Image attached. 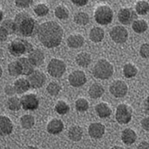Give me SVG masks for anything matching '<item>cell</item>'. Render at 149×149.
I'll list each match as a JSON object with an SVG mask.
<instances>
[{
  "label": "cell",
  "mask_w": 149,
  "mask_h": 149,
  "mask_svg": "<svg viewBox=\"0 0 149 149\" xmlns=\"http://www.w3.org/2000/svg\"><path fill=\"white\" fill-rule=\"evenodd\" d=\"M37 35L42 46L52 49L61 45L63 40V30L58 22L48 21L40 25Z\"/></svg>",
  "instance_id": "1"
},
{
  "label": "cell",
  "mask_w": 149,
  "mask_h": 149,
  "mask_svg": "<svg viewBox=\"0 0 149 149\" xmlns=\"http://www.w3.org/2000/svg\"><path fill=\"white\" fill-rule=\"evenodd\" d=\"M16 32L22 37H33L37 34L39 26L37 21L27 13H19L14 19Z\"/></svg>",
  "instance_id": "2"
},
{
  "label": "cell",
  "mask_w": 149,
  "mask_h": 149,
  "mask_svg": "<svg viewBox=\"0 0 149 149\" xmlns=\"http://www.w3.org/2000/svg\"><path fill=\"white\" fill-rule=\"evenodd\" d=\"M33 45L26 40L18 37L10 42L8 51L14 57H21L26 54H30L34 50Z\"/></svg>",
  "instance_id": "3"
},
{
  "label": "cell",
  "mask_w": 149,
  "mask_h": 149,
  "mask_svg": "<svg viewBox=\"0 0 149 149\" xmlns=\"http://www.w3.org/2000/svg\"><path fill=\"white\" fill-rule=\"evenodd\" d=\"M93 75L96 79L106 80L111 78L113 74V66L107 60L101 59L97 61L93 68Z\"/></svg>",
  "instance_id": "4"
},
{
  "label": "cell",
  "mask_w": 149,
  "mask_h": 149,
  "mask_svg": "<svg viewBox=\"0 0 149 149\" xmlns=\"http://www.w3.org/2000/svg\"><path fill=\"white\" fill-rule=\"evenodd\" d=\"M94 18L98 24L106 26L111 23L113 18V12L108 5H101L95 9Z\"/></svg>",
  "instance_id": "5"
},
{
  "label": "cell",
  "mask_w": 149,
  "mask_h": 149,
  "mask_svg": "<svg viewBox=\"0 0 149 149\" xmlns=\"http://www.w3.org/2000/svg\"><path fill=\"white\" fill-rule=\"evenodd\" d=\"M66 66L64 61L58 58H52L47 66L48 73L53 78H61L66 72Z\"/></svg>",
  "instance_id": "6"
},
{
  "label": "cell",
  "mask_w": 149,
  "mask_h": 149,
  "mask_svg": "<svg viewBox=\"0 0 149 149\" xmlns=\"http://www.w3.org/2000/svg\"><path fill=\"white\" fill-rule=\"evenodd\" d=\"M132 108L130 106L125 104H120L116 110V120L121 125L128 124L132 119Z\"/></svg>",
  "instance_id": "7"
},
{
  "label": "cell",
  "mask_w": 149,
  "mask_h": 149,
  "mask_svg": "<svg viewBox=\"0 0 149 149\" xmlns=\"http://www.w3.org/2000/svg\"><path fill=\"white\" fill-rule=\"evenodd\" d=\"M110 36L112 40L116 43L122 44L125 42L128 39V31L123 26H117L110 30Z\"/></svg>",
  "instance_id": "8"
},
{
  "label": "cell",
  "mask_w": 149,
  "mask_h": 149,
  "mask_svg": "<svg viewBox=\"0 0 149 149\" xmlns=\"http://www.w3.org/2000/svg\"><path fill=\"white\" fill-rule=\"evenodd\" d=\"M20 99L23 110L34 111L39 107V98H37V95L34 93H29V94L24 95Z\"/></svg>",
  "instance_id": "9"
},
{
  "label": "cell",
  "mask_w": 149,
  "mask_h": 149,
  "mask_svg": "<svg viewBox=\"0 0 149 149\" xmlns=\"http://www.w3.org/2000/svg\"><path fill=\"white\" fill-rule=\"evenodd\" d=\"M128 86L123 81L117 80L110 84V92L115 98H123L127 95Z\"/></svg>",
  "instance_id": "10"
},
{
  "label": "cell",
  "mask_w": 149,
  "mask_h": 149,
  "mask_svg": "<svg viewBox=\"0 0 149 149\" xmlns=\"http://www.w3.org/2000/svg\"><path fill=\"white\" fill-rule=\"evenodd\" d=\"M69 83L73 87H81L86 83V74L81 70H74L68 77Z\"/></svg>",
  "instance_id": "11"
},
{
  "label": "cell",
  "mask_w": 149,
  "mask_h": 149,
  "mask_svg": "<svg viewBox=\"0 0 149 149\" xmlns=\"http://www.w3.org/2000/svg\"><path fill=\"white\" fill-rule=\"evenodd\" d=\"M28 80L31 88L39 89L45 84L46 81V74L40 70H34V72L28 76Z\"/></svg>",
  "instance_id": "12"
},
{
  "label": "cell",
  "mask_w": 149,
  "mask_h": 149,
  "mask_svg": "<svg viewBox=\"0 0 149 149\" xmlns=\"http://www.w3.org/2000/svg\"><path fill=\"white\" fill-rule=\"evenodd\" d=\"M136 12L130 8H122L118 13V19L123 25H130L136 20Z\"/></svg>",
  "instance_id": "13"
},
{
  "label": "cell",
  "mask_w": 149,
  "mask_h": 149,
  "mask_svg": "<svg viewBox=\"0 0 149 149\" xmlns=\"http://www.w3.org/2000/svg\"><path fill=\"white\" fill-rule=\"evenodd\" d=\"M105 133V126L99 122L90 124L88 127V134L93 139H101Z\"/></svg>",
  "instance_id": "14"
},
{
  "label": "cell",
  "mask_w": 149,
  "mask_h": 149,
  "mask_svg": "<svg viewBox=\"0 0 149 149\" xmlns=\"http://www.w3.org/2000/svg\"><path fill=\"white\" fill-rule=\"evenodd\" d=\"M28 58L34 66H40L43 64L45 61L44 53L40 49H34L30 54L28 55Z\"/></svg>",
  "instance_id": "15"
},
{
  "label": "cell",
  "mask_w": 149,
  "mask_h": 149,
  "mask_svg": "<svg viewBox=\"0 0 149 149\" xmlns=\"http://www.w3.org/2000/svg\"><path fill=\"white\" fill-rule=\"evenodd\" d=\"M64 128L63 122L59 119H53L48 123L46 130L48 133L52 135L61 134Z\"/></svg>",
  "instance_id": "16"
},
{
  "label": "cell",
  "mask_w": 149,
  "mask_h": 149,
  "mask_svg": "<svg viewBox=\"0 0 149 149\" xmlns=\"http://www.w3.org/2000/svg\"><path fill=\"white\" fill-rule=\"evenodd\" d=\"M14 125L11 120L8 116H1L0 117V134L1 136L10 135L13 131Z\"/></svg>",
  "instance_id": "17"
},
{
  "label": "cell",
  "mask_w": 149,
  "mask_h": 149,
  "mask_svg": "<svg viewBox=\"0 0 149 149\" xmlns=\"http://www.w3.org/2000/svg\"><path fill=\"white\" fill-rule=\"evenodd\" d=\"M67 46L71 49H78L83 46L84 43V37L80 34H72L67 38Z\"/></svg>",
  "instance_id": "18"
},
{
  "label": "cell",
  "mask_w": 149,
  "mask_h": 149,
  "mask_svg": "<svg viewBox=\"0 0 149 149\" xmlns=\"http://www.w3.org/2000/svg\"><path fill=\"white\" fill-rule=\"evenodd\" d=\"M122 140L125 145L130 146L134 144L137 139V135L133 129L125 128L122 132Z\"/></svg>",
  "instance_id": "19"
},
{
  "label": "cell",
  "mask_w": 149,
  "mask_h": 149,
  "mask_svg": "<svg viewBox=\"0 0 149 149\" xmlns=\"http://www.w3.org/2000/svg\"><path fill=\"white\" fill-rule=\"evenodd\" d=\"M14 86L17 94H23V93L29 91V89L31 87L29 80L23 78H19L17 81H15Z\"/></svg>",
  "instance_id": "20"
},
{
  "label": "cell",
  "mask_w": 149,
  "mask_h": 149,
  "mask_svg": "<svg viewBox=\"0 0 149 149\" xmlns=\"http://www.w3.org/2000/svg\"><path fill=\"white\" fill-rule=\"evenodd\" d=\"M95 113L102 119H106L110 116L112 113V110L107 104L104 102L99 103L95 107Z\"/></svg>",
  "instance_id": "21"
},
{
  "label": "cell",
  "mask_w": 149,
  "mask_h": 149,
  "mask_svg": "<svg viewBox=\"0 0 149 149\" xmlns=\"http://www.w3.org/2000/svg\"><path fill=\"white\" fill-rule=\"evenodd\" d=\"M104 93V88L102 84L98 83H94L90 86L88 94L93 99H98L101 98Z\"/></svg>",
  "instance_id": "22"
},
{
  "label": "cell",
  "mask_w": 149,
  "mask_h": 149,
  "mask_svg": "<svg viewBox=\"0 0 149 149\" xmlns=\"http://www.w3.org/2000/svg\"><path fill=\"white\" fill-rule=\"evenodd\" d=\"M17 61H19V63H20V66L22 67V74L26 75V76H29L31 73L34 72V65L31 63V61L28 58H19Z\"/></svg>",
  "instance_id": "23"
},
{
  "label": "cell",
  "mask_w": 149,
  "mask_h": 149,
  "mask_svg": "<svg viewBox=\"0 0 149 149\" xmlns=\"http://www.w3.org/2000/svg\"><path fill=\"white\" fill-rule=\"evenodd\" d=\"M68 136L73 142H79L83 137V130L80 126H72L68 130Z\"/></svg>",
  "instance_id": "24"
},
{
  "label": "cell",
  "mask_w": 149,
  "mask_h": 149,
  "mask_svg": "<svg viewBox=\"0 0 149 149\" xmlns=\"http://www.w3.org/2000/svg\"><path fill=\"white\" fill-rule=\"evenodd\" d=\"M91 55L89 53L84 52H80L77 54L76 58H75V62L77 64L81 67L86 68L91 63Z\"/></svg>",
  "instance_id": "25"
},
{
  "label": "cell",
  "mask_w": 149,
  "mask_h": 149,
  "mask_svg": "<svg viewBox=\"0 0 149 149\" xmlns=\"http://www.w3.org/2000/svg\"><path fill=\"white\" fill-rule=\"evenodd\" d=\"M89 37L93 42H100L104 37V31L100 27H94L90 30Z\"/></svg>",
  "instance_id": "26"
},
{
  "label": "cell",
  "mask_w": 149,
  "mask_h": 149,
  "mask_svg": "<svg viewBox=\"0 0 149 149\" xmlns=\"http://www.w3.org/2000/svg\"><path fill=\"white\" fill-rule=\"evenodd\" d=\"M8 71L10 76L18 77L22 74V67L18 61H12L8 66Z\"/></svg>",
  "instance_id": "27"
},
{
  "label": "cell",
  "mask_w": 149,
  "mask_h": 149,
  "mask_svg": "<svg viewBox=\"0 0 149 149\" xmlns=\"http://www.w3.org/2000/svg\"><path fill=\"white\" fill-rule=\"evenodd\" d=\"M8 109H9L11 111H19L22 107V104H21V99L17 96H11L8 99L7 103H6Z\"/></svg>",
  "instance_id": "28"
},
{
  "label": "cell",
  "mask_w": 149,
  "mask_h": 149,
  "mask_svg": "<svg viewBox=\"0 0 149 149\" xmlns=\"http://www.w3.org/2000/svg\"><path fill=\"white\" fill-rule=\"evenodd\" d=\"M148 25L144 19H136L132 23L133 30L137 34H142L148 30Z\"/></svg>",
  "instance_id": "29"
},
{
  "label": "cell",
  "mask_w": 149,
  "mask_h": 149,
  "mask_svg": "<svg viewBox=\"0 0 149 149\" xmlns=\"http://www.w3.org/2000/svg\"><path fill=\"white\" fill-rule=\"evenodd\" d=\"M20 124L22 128L29 130L34 127L35 124V119L32 115L26 114L20 118Z\"/></svg>",
  "instance_id": "30"
},
{
  "label": "cell",
  "mask_w": 149,
  "mask_h": 149,
  "mask_svg": "<svg viewBox=\"0 0 149 149\" xmlns=\"http://www.w3.org/2000/svg\"><path fill=\"white\" fill-rule=\"evenodd\" d=\"M138 73L137 68L132 63H126L123 67L124 76L127 78H132L135 77Z\"/></svg>",
  "instance_id": "31"
},
{
  "label": "cell",
  "mask_w": 149,
  "mask_h": 149,
  "mask_svg": "<svg viewBox=\"0 0 149 149\" xmlns=\"http://www.w3.org/2000/svg\"><path fill=\"white\" fill-rule=\"evenodd\" d=\"M74 22L79 26H86L90 22V17L85 12H78L74 14Z\"/></svg>",
  "instance_id": "32"
},
{
  "label": "cell",
  "mask_w": 149,
  "mask_h": 149,
  "mask_svg": "<svg viewBox=\"0 0 149 149\" xmlns=\"http://www.w3.org/2000/svg\"><path fill=\"white\" fill-rule=\"evenodd\" d=\"M54 15L57 18L61 20H64L68 19L70 16V11L67 9V8L63 6V5H59L58 7H56L54 10Z\"/></svg>",
  "instance_id": "33"
},
{
  "label": "cell",
  "mask_w": 149,
  "mask_h": 149,
  "mask_svg": "<svg viewBox=\"0 0 149 149\" xmlns=\"http://www.w3.org/2000/svg\"><path fill=\"white\" fill-rule=\"evenodd\" d=\"M54 110L56 113H58L60 115H66L69 113L70 110V107L67 103L64 101H58L57 104L54 106Z\"/></svg>",
  "instance_id": "34"
},
{
  "label": "cell",
  "mask_w": 149,
  "mask_h": 149,
  "mask_svg": "<svg viewBox=\"0 0 149 149\" xmlns=\"http://www.w3.org/2000/svg\"><path fill=\"white\" fill-rule=\"evenodd\" d=\"M0 27H2V29H5L8 34V35L14 34L16 32L15 22H14V20H12L10 19H8L2 21Z\"/></svg>",
  "instance_id": "35"
},
{
  "label": "cell",
  "mask_w": 149,
  "mask_h": 149,
  "mask_svg": "<svg viewBox=\"0 0 149 149\" xmlns=\"http://www.w3.org/2000/svg\"><path fill=\"white\" fill-rule=\"evenodd\" d=\"M135 9L139 15H146L149 11V4L146 1L141 0L136 4Z\"/></svg>",
  "instance_id": "36"
},
{
  "label": "cell",
  "mask_w": 149,
  "mask_h": 149,
  "mask_svg": "<svg viewBox=\"0 0 149 149\" xmlns=\"http://www.w3.org/2000/svg\"><path fill=\"white\" fill-rule=\"evenodd\" d=\"M75 109L77 111L80 112V113H84L88 110L89 107H90V104H89L88 101L86 100V98H80L78 100L75 101Z\"/></svg>",
  "instance_id": "37"
},
{
  "label": "cell",
  "mask_w": 149,
  "mask_h": 149,
  "mask_svg": "<svg viewBox=\"0 0 149 149\" xmlns=\"http://www.w3.org/2000/svg\"><path fill=\"white\" fill-rule=\"evenodd\" d=\"M48 93L52 96H56L60 93L61 90V85L55 81L50 82L46 87Z\"/></svg>",
  "instance_id": "38"
},
{
  "label": "cell",
  "mask_w": 149,
  "mask_h": 149,
  "mask_svg": "<svg viewBox=\"0 0 149 149\" xmlns=\"http://www.w3.org/2000/svg\"><path fill=\"white\" fill-rule=\"evenodd\" d=\"M34 12L38 17H45L49 12V8L45 4H38L34 8Z\"/></svg>",
  "instance_id": "39"
},
{
  "label": "cell",
  "mask_w": 149,
  "mask_h": 149,
  "mask_svg": "<svg viewBox=\"0 0 149 149\" xmlns=\"http://www.w3.org/2000/svg\"><path fill=\"white\" fill-rule=\"evenodd\" d=\"M139 54L142 58H149V43H143L139 49Z\"/></svg>",
  "instance_id": "40"
},
{
  "label": "cell",
  "mask_w": 149,
  "mask_h": 149,
  "mask_svg": "<svg viewBox=\"0 0 149 149\" xmlns=\"http://www.w3.org/2000/svg\"><path fill=\"white\" fill-rule=\"evenodd\" d=\"M15 4L18 8H26L29 7L33 2V0H14Z\"/></svg>",
  "instance_id": "41"
},
{
  "label": "cell",
  "mask_w": 149,
  "mask_h": 149,
  "mask_svg": "<svg viewBox=\"0 0 149 149\" xmlns=\"http://www.w3.org/2000/svg\"><path fill=\"white\" fill-rule=\"evenodd\" d=\"M5 93L8 96H14V95L17 94V93H16V90L14 88V85H6L5 86Z\"/></svg>",
  "instance_id": "42"
},
{
  "label": "cell",
  "mask_w": 149,
  "mask_h": 149,
  "mask_svg": "<svg viewBox=\"0 0 149 149\" xmlns=\"http://www.w3.org/2000/svg\"><path fill=\"white\" fill-rule=\"evenodd\" d=\"M141 125L142 127L146 131L149 132V116L147 117H145L144 119H142L141 121Z\"/></svg>",
  "instance_id": "43"
},
{
  "label": "cell",
  "mask_w": 149,
  "mask_h": 149,
  "mask_svg": "<svg viewBox=\"0 0 149 149\" xmlns=\"http://www.w3.org/2000/svg\"><path fill=\"white\" fill-rule=\"evenodd\" d=\"M8 36V34L7 33V31L2 27H0V40L1 42H5L7 40Z\"/></svg>",
  "instance_id": "44"
},
{
  "label": "cell",
  "mask_w": 149,
  "mask_h": 149,
  "mask_svg": "<svg viewBox=\"0 0 149 149\" xmlns=\"http://www.w3.org/2000/svg\"><path fill=\"white\" fill-rule=\"evenodd\" d=\"M71 1L74 5L81 7V6H84L88 3L89 0H71Z\"/></svg>",
  "instance_id": "45"
},
{
  "label": "cell",
  "mask_w": 149,
  "mask_h": 149,
  "mask_svg": "<svg viewBox=\"0 0 149 149\" xmlns=\"http://www.w3.org/2000/svg\"><path fill=\"white\" fill-rule=\"evenodd\" d=\"M137 149H149V143L146 141H142L139 144Z\"/></svg>",
  "instance_id": "46"
},
{
  "label": "cell",
  "mask_w": 149,
  "mask_h": 149,
  "mask_svg": "<svg viewBox=\"0 0 149 149\" xmlns=\"http://www.w3.org/2000/svg\"><path fill=\"white\" fill-rule=\"evenodd\" d=\"M144 110H145V113H146L147 115L149 116V104H146L145 102L144 104Z\"/></svg>",
  "instance_id": "47"
},
{
  "label": "cell",
  "mask_w": 149,
  "mask_h": 149,
  "mask_svg": "<svg viewBox=\"0 0 149 149\" xmlns=\"http://www.w3.org/2000/svg\"><path fill=\"white\" fill-rule=\"evenodd\" d=\"M0 13H1V18H0V20L2 21H3V17H4V13H3V11H2V10H1V12H0Z\"/></svg>",
  "instance_id": "48"
},
{
  "label": "cell",
  "mask_w": 149,
  "mask_h": 149,
  "mask_svg": "<svg viewBox=\"0 0 149 149\" xmlns=\"http://www.w3.org/2000/svg\"><path fill=\"white\" fill-rule=\"evenodd\" d=\"M110 149H124L122 147H120V146H114V147L111 148Z\"/></svg>",
  "instance_id": "49"
},
{
  "label": "cell",
  "mask_w": 149,
  "mask_h": 149,
  "mask_svg": "<svg viewBox=\"0 0 149 149\" xmlns=\"http://www.w3.org/2000/svg\"><path fill=\"white\" fill-rule=\"evenodd\" d=\"M26 149H40L37 147H35V146H29Z\"/></svg>",
  "instance_id": "50"
},
{
  "label": "cell",
  "mask_w": 149,
  "mask_h": 149,
  "mask_svg": "<svg viewBox=\"0 0 149 149\" xmlns=\"http://www.w3.org/2000/svg\"><path fill=\"white\" fill-rule=\"evenodd\" d=\"M145 102H146V104H149V95L147 97V98H146V100Z\"/></svg>",
  "instance_id": "51"
},
{
  "label": "cell",
  "mask_w": 149,
  "mask_h": 149,
  "mask_svg": "<svg viewBox=\"0 0 149 149\" xmlns=\"http://www.w3.org/2000/svg\"><path fill=\"white\" fill-rule=\"evenodd\" d=\"M98 1H100V2H104V1H105V0H98Z\"/></svg>",
  "instance_id": "52"
}]
</instances>
